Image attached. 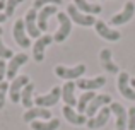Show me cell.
<instances>
[{
  "mask_svg": "<svg viewBox=\"0 0 135 130\" xmlns=\"http://www.w3.org/2000/svg\"><path fill=\"white\" fill-rule=\"evenodd\" d=\"M111 103H113V98L109 94H96V98L89 103V106L86 110V117L92 118L99 110H103L104 106H109Z\"/></svg>",
  "mask_w": 135,
  "mask_h": 130,
  "instance_id": "12",
  "label": "cell"
},
{
  "mask_svg": "<svg viewBox=\"0 0 135 130\" xmlns=\"http://www.w3.org/2000/svg\"><path fill=\"white\" fill-rule=\"evenodd\" d=\"M29 77L27 75H17L14 80H10L9 84V98L12 103H21V93L22 89L29 84Z\"/></svg>",
  "mask_w": 135,
  "mask_h": 130,
  "instance_id": "8",
  "label": "cell"
},
{
  "mask_svg": "<svg viewBox=\"0 0 135 130\" xmlns=\"http://www.w3.org/2000/svg\"><path fill=\"white\" fill-rule=\"evenodd\" d=\"M63 3V0H34V3H33V9L36 10H40V9H43V7H46V5H62Z\"/></svg>",
  "mask_w": 135,
  "mask_h": 130,
  "instance_id": "27",
  "label": "cell"
},
{
  "mask_svg": "<svg viewBox=\"0 0 135 130\" xmlns=\"http://www.w3.org/2000/svg\"><path fill=\"white\" fill-rule=\"evenodd\" d=\"M12 57H14V51L10 50L9 46H5L2 38H0V58H2V60H10Z\"/></svg>",
  "mask_w": 135,
  "mask_h": 130,
  "instance_id": "28",
  "label": "cell"
},
{
  "mask_svg": "<svg viewBox=\"0 0 135 130\" xmlns=\"http://www.w3.org/2000/svg\"><path fill=\"white\" fill-rule=\"evenodd\" d=\"M67 16L70 17V21H72L74 24H77V26H82V27L94 26L96 21H98L94 16H87V14L80 12V10L77 9L74 3H69V5H67Z\"/></svg>",
  "mask_w": 135,
  "mask_h": 130,
  "instance_id": "4",
  "label": "cell"
},
{
  "mask_svg": "<svg viewBox=\"0 0 135 130\" xmlns=\"http://www.w3.org/2000/svg\"><path fill=\"white\" fill-rule=\"evenodd\" d=\"M109 117H111V110H109V106H104L103 110H99L92 118H87V125H86V127L91 128V130L103 128L106 123H108Z\"/></svg>",
  "mask_w": 135,
  "mask_h": 130,
  "instance_id": "14",
  "label": "cell"
},
{
  "mask_svg": "<svg viewBox=\"0 0 135 130\" xmlns=\"http://www.w3.org/2000/svg\"><path fill=\"white\" fill-rule=\"evenodd\" d=\"M133 16H135V3L127 2L120 12H116L115 16H111V19H109L108 24L111 27H120V26H123V24L130 22V21L133 19Z\"/></svg>",
  "mask_w": 135,
  "mask_h": 130,
  "instance_id": "3",
  "label": "cell"
},
{
  "mask_svg": "<svg viewBox=\"0 0 135 130\" xmlns=\"http://www.w3.org/2000/svg\"><path fill=\"white\" fill-rule=\"evenodd\" d=\"M2 34H3V29H2V27H0V38H2Z\"/></svg>",
  "mask_w": 135,
  "mask_h": 130,
  "instance_id": "35",
  "label": "cell"
},
{
  "mask_svg": "<svg viewBox=\"0 0 135 130\" xmlns=\"http://www.w3.org/2000/svg\"><path fill=\"white\" fill-rule=\"evenodd\" d=\"M27 60H29V57H27L26 53L14 55V57L9 60V64H7V79H9V80L16 79V77H17V70H19L24 64H27Z\"/></svg>",
  "mask_w": 135,
  "mask_h": 130,
  "instance_id": "15",
  "label": "cell"
},
{
  "mask_svg": "<svg viewBox=\"0 0 135 130\" xmlns=\"http://www.w3.org/2000/svg\"><path fill=\"white\" fill-rule=\"evenodd\" d=\"M111 115H115V125L116 130H127V122H128V108H125L122 103L113 101L109 104Z\"/></svg>",
  "mask_w": 135,
  "mask_h": 130,
  "instance_id": "9",
  "label": "cell"
},
{
  "mask_svg": "<svg viewBox=\"0 0 135 130\" xmlns=\"http://www.w3.org/2000/svg\"><path fill=\"white\" fill-rule=\"evenodd\" d=\"M56 19H58V29L53 34V41L55 43H63L70 36V33H72V24L74 22L67 16V12H58L56 14Z\"/></svg>",
  "mask_w": 135,
  "mask_h": 130,
  "instance_id": "2",
  "label": "cell"
},
{
  "mask_svg": "<svg viewBox=\"0 0 135 130\" xmlns=\"http://www.w3.org/2000/svg\"><path fill=\"white\" fill-rule=\"evenodd\" d=\"M22 2H24V0H7V2H5V9H3V14L7 16V19H9L10 16H14L17 5H21Z\"/></svg>",
  "mask_w": 135,
  "mask_h": 130,
  "instance_id": "26",
  "label": "cell"
},
{
  "mask_svg": "<svg viewBox=\"0 0 135 130\" xmlns=\"http://www.w3.org/2000/svg\"><path fill=\"white\" fill-rule=\"evenodd\" d=\"M62 113L65 117V120L69 122L70 125H75V127H82V125H87V117L84 113H79L75 108H70L63 104L62 108Z\"/></svg>",
  "mask_w": 135,
  "mask_h": 130,
  "instance_id": "17",
  "label": "cell"
},
{
  "mask_svg": "<svg viewBox=\"0 0 135 130\" xmlns=\"http://www.w3.org/2000/svg\"><path fill=\"white\" fill-rule=\"evenodd\" d=\"M5 2H7V0H0V10L5 9Z\"/></svg>",
  "mask_w": 135,
  "mask_h": 130,
  "instance_id": "33",
  "label": "cell"
},
{
  "mask_svg": "<svg viewBox=\"0 0 135 130\" xmlns=\"http://www.w3.org/2000/svg\"><path fill=\"white\" fill-rule=\"evenodd\" d=\"M127 130H135V106L128 108V122H127Z\"/></svg>",
  "mask_w": 135,
  "mask_h": 130,
  "instance_id": "30",
  "label": "cell"
},
{
  "mask_svg": "<svg viewBox=\"0 0 135 130\" xmlns=\"http://www.w3.org/2000/svg\"><path fill=\"white\" fill-rule=\"evenodd\" d=\"M99 64H101V67L106 70V72L116 74V75L120 74V67L113 62V53H111L109 48H103V50L99 51Z\"/></svg>",
  "mask_w": 135,
  "mask_h": 130,
  "instance_id": "19",
  "label": "cell"
},
{
  "mask_svg": "<svg viewBox=\"0 0 135 130\" xmlns=\"http://www.w3.org/2000/svg\"><path fill=\"white\" fill-rule=\"evenodd\" d=\"M51 111L48 108H40V106H33L29 108L27 111H24V117L22 120L26 123H31V122H36V120H51Z\"/></svg>",
  "mask_w": 135,
  "mask_h": 130,
  "instance_id": "16",
  "label": "cell"
},
{
  "mask_svg": "<svg viewBox=\"0 0 135 130\" xmlns=\"http://www.w3.org/2000/svg\"><path fill=\"white\" fill-rule=\"evenodd\" d=\"M34 84L33 82H29L26 87L22 89V93H21V103H22V106L24 108H33V104H34Z\"/></svg>",
  "mask_w": 135,
  "mask_h": 130,
  "instance_id": "25",
  "label": "cell"
},
{
  "mask_svg": "<svg viewBox=\"0 0 135 130\" xmlns=\"http://www.w3.org/2000/svg\"><path fill=\"white\" fill-rule=\"evenodd\" d=\"M31 128L33 130H58L60 128V120L58 118H51V120H36L31 122Z\"/></svg>",
  "mask_w": 135,
  "mask_h": 130,
  "instance_id": "23",
  "label": "cell"
},
{
  "mask_svg": "<svg viewBox=\"0 0 135 130\" xmlns=\"http://www.w3.org/2000/svg\"><path fill=\"white\" fill-rule=\"evenodd\" d=\"M5 77H7V64H5V60L0 58V82H3Z\"/></svg>",
  "mask_w": 135,
  "mask_h": 130,
  "instance_id": "31",
  "label": "cell"
},
{
  "mask_svg": "<svg viewBox=\"0 0 135 130\" xmlns=\"http://www.w3.org/2000/svg\"><path fill=\"white\" fill-rule=\"evenodd\" d=\"M87 67L84 64H77L74 67H65V65H56L55 67V75L58 79H63L65 82H75V80L82 79V75L86 74Z\"/></svg>",
  "mask_w": 135,
  "mask_h": 130,
  "instance_id": "1",
  "label": "cell"
},
{
  "mask_svg": "<svg viewBox=\"0 0 135 130\" xmlns=\"http://www.w3.org/2000/svg\"><path fill=\"white\" fill-rule=\"evenodd\" d=\"M9 94V82H0V110L5 106V98Z\"/></svg>",
  "mask_w": 135,
  "mask_h": 130,
  "instance_id": "29",
  "label": "cell"
},
{
  "mask_svg": "<svg viewBox=\"0 0 135 130\" xmlns=\"http://www.w3.org/2000/svg\"><path fill=\"white\" fill-rule=\"evenodd\" d=\"M72 2L80 12L87 14V16L96 17L98 14H101V10H103V7L99 5V3H94V2H87V0H72Z\"/></svg>",
  "mask_w": 135,
  "mask_h": 130,
  "instance_id": "22",
  "label": "cell"
},
{
  "mask_svg": "<svg viewBox=\"0 0 135 130\" xmlns=\"http://www.w3.org/2000/svg\"><path fill=\"white\" fill-rule=\"evenodd\" d=\"M130 74L128 72H120L118 77H116V89H118V93L122 94L125 99L128 101H135V91L133 87L130 86Z\"/></svg>",
  "mask_w": 135,
  "mask_h": 130,
  "instance_id": "6",
  "label": "cell"
},
{
  "mask_svg": "<svg viewBox=\"0 0 135 130\" xmlns=\"http://www.w3.org/2000/svg\"><path fill=\"white\" fill-rule=\"evenodd\" d=\"M75 84H77V87L79 89H82V91H98V89H101V87H104L106 86V77L104 75H98V77H92V79H79V80H75Z\"/></svg>",
  "mask_w": 135,
  "mask_h": 130,
  "instance_id": "18",
  "label": "cell"
},
{
  "mask_svg": "<svg viewBox=\"0 0 135 130\" xmlns=\"http://www.w3.org/2000/svg\"><path fill=\"white\" fill-rule=\"evenodd\" d=\"M56 14H58L56 5H46V7L38 10V27H40L41 33H45L48 29V19L51 16H56Z\"/></svg>",
  "mask_w": 135,
  "mask_h": 130,
  "instance_id": "21",
  "label": "cell"
},
{
  "mask_svg": "<svg viewBox=\"0 0 135 130\" xmlns=\"http://www.w3.org/2000/svg\"><path fill=\"white\" fill-rule=\"evenodd\" d=\"M12 36H14L16 43L19 45L21 48H29V46H31V38L27 36V33H26L24 19H17L16 22H14V27H12Z\"/></svg>",
  "mask_w": 135,
  "mask_h": 130,
  "instance_id": "11",
  "label": "cell"
},
{
  "mask_svg": "<svg viewBox=\"0 0 135 130\" xmlns=\"http://www.w3.org/2000/svg\"><path fill=\"white\" fill-rule=\"evenodd\" d=\"M75 91H77V84L75 82H65L62 86V101L65 103V106H70V108L77 106Z\"/></svg>",
  "mask_w": 135,
  "mask_h": 130,
  "instance_id": "20",
  "label": "cell"
},
{
  "mask_svg": "<svg viewBox=\"0 0 135 130\" xmlns=\"http://www.w3.org/2000/svg\"><path fill=\"white\" fill-rule=\"evenodd\" d=\"M60 99H62V87L55 86L50 93L41 94V96H34V104L40 106V108H48L50 110V108L55 106Z\"/></svg>",
  "mask_w": 135,
  "mask_h": 130,
  "instance_id": "5",
  "label": "cell"
},
{
  "mask_svg": "<svg viewBox=\"0 0 135 130\" xmlns=\"http://www.w3.org/2000/svg\"><path fill=\"white\" fill-rule=\"evenodd\" d=\"M94 98H96V93H94V91H84V93L79 96V99H77L75 110L79 111V113H84V115H86L87 106H89V103L94 99Z\"/></svg>",
  "mask_w": 135,
  "mask_h": 130,
  "instance_id": "24",
  "label": "cell"
},
{
  "mask_svg": "<svg viewBox=\"0 0 135 130\" xmlns=\"http://www.w3.org/2000/svg\"><path fill=\"white\" fill-rule=\"evenodd\" d=\"M5 21H7V16L0 12V24H2V22H5Z\"/></svg>",
  "mask_w": 135,
  "mask_h": 130,
  "instance_id": "32",
  "label": "cell"
},
{
  "mask_svg": "<svg viewBox=\"0 0 135 130\" xmlns=\"http://www.w3.org/2000/svg\"><path fill=\"white\" fill-rule=\"evenodd\" d=\"M130 86H132L133 91H135V77H130Z\"/></svg>",
  "mask_w": 135,
  "mask_h": 130,
  "instance_id": "34",
  "label": "cell"
},
{
  "mask_svg": "<svg viewBox=\"0 0 135 130\" xmlns=\"http://www.w3.org/2000/svg\"><path fill=\"white\" fill-rule=\"evenodd\" d=\"M94 31L99 34V36L103 38V40L106 41H120V38H122V33H120L118 29H115V27H111L109 24H106L104 21L98 19L94 24Z\"/></svg>",
  "mask_w": 135,
  "mask_h": 130,
  "instance_id": "7",
  "label": "cell"
},
{
  "mask_svg": "<svg viewBox=\"0 0 135 130\" xmlns=\"http://www.w3.org/2000/svg\"><path fill=\"white\" fill-rule=\"evenodd\" d=\"M99 2H103V0H99Z\"/></svg>",
  "mask_w": 135,
  "mask_h": 130,
  "instance_id": "36",
  "label": "cell"
},
{
  "mask_svg": "<svg viewBox=\"0 0 135 130\" xmlns=\"http://www.w3.org/2000/svg\"><path fill=\"white\" fill-rule=\"evenodd\" d=\"M53 43V36L50 34H41L36 41L33 43V58L36 62H43L45 60V50Z\"/></svg>",
  "mask_w": 135,
  "mask_h": 130,
  "instance_id": "13",
  "label": "cell"
},
{
  "mask_svg": "<svg viewBox=\"0 0 135 130\" xmlns=\"http://www.w3.org/2000/svg\"><path fill=\"white\" fill-rule=\"evenodd\" d=\"M24 26H26V33H27L29 38L38 40V38L41 36V31H40V27H38V12L33 7H31L26 12V16H24Z\"/></svg>",
  "mask_w": 135,
  "mask_h": 130,
  "instance_id": "10",
  "label": "cell"
}]
</instances>
